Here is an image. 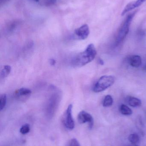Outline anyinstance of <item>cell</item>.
Wrapping results in <instances>:
<instances>
[{"label":"cell","mask_w":146,"mask_h":146,"mask_svg":"<svg viewBox=\"0 0 146 146\" xmlns=\"http://www.w3.org/2000/svg\"><path fill=\"white\" fill-rule=\"evenodd\" d=\"M136 127L138 128V129H139L140 131H143V121H142V118L140 116H139L136 119Z\"/></svg>","instance_id":"obj_18"},{"label":"cell","mask_w":146,"mask_h":146,"mask_svg":"<svg viewBox=\"0 0 146 146\" xmlns=\"http://www.w3.org/2000/svg\"><path fill=\"white\" fill-rule=\"evenodd\" d=\"M61 99V94L55 88L54 91L50 95L45 107V112L48 117L51 118L55 115Z\"/></svg>","instance_id":"obj_2"},{"label":"cell","mask_w":146,"mask_h":146,"mask_svg":"<svg viewBox=\"0 0 146 146\" xmlns=\"http://www.w3.org/2000/svg\"><path fill=\"white\" fill-rule=\"evenodd\" d=\"M136 13V12L135 11L132 13L130 14L129 15H128L127 17L124 21L121 27L119 29L116 38L115 42L117 44H118L122 42L128 34L131 22Z\"/></svg>","instance_id":"obj_3"},{"label":"cell","mask_w":146,"mask_h":146,"mask_svg":"<svg viewBox=\"0 0 146 146\" xmlns=\"http://www.w3.org/2000/svg\"><path fill=\"white\" fill-rule=\"evenodd\" d=\"M134 146H139L137 145H135Z\"/></svg>","instance_id":"obj_25"},{"label":"cell","mask_w":146,"mask_h":146,"mask_svg":"<svg viewBox=\"0 0 146 146\" xmlns=\"http://www.w3.org/2000/svg\"><path fill=\"white\" fill-rule=\"evenodd\" d=\"M115 78L111 75H104L101 76L95 83L93 91L95 93L103 92L112 86L115 83Z\"/></svg>","instance_id":"obj_4"},{"label":"cell","mask_w":146,"mask_h":146,"mask_svg":"<svg viewBox=\"0 0 146 146\" xmlns=\"http://www.w3.org/2000/svg\"><path fill=\"white\" fill-rule=\"evenodd\" d=\"M127 101L129 105L132 107H140L142 104L141 100L135 97H129L127 99Z\"/></svg>","instance_id":"obj_11"},{"label":"cell","mask_w":146,"mask_h":146,"mask_svg":"<svg viewBox=\"0 0 146 146\" xmlns=\"http://www.w3.org/2000/svg\"><path fill=\"white\" fill-rule=\"evenodd\" d=\"M31 94V91L28 88H22L16 90L14 96L18 100L24 101L28 99Z\"/></svg>","instance_id":"obj_8"},{"label":"cell","mask_w":146,"mask_h":146,"mask_svg":"<svg viewBox=\"0 0 146 146\" xmlns=\"http://www.w3.org/2000/svg\"><path fill=\"white\" fill-rule=\"evenodd\" d=\"M66 146H81V145L76 139H70L67 142Z\"/></svg>","instance_id":"obj_19"},{"label":"cell","mask_w":146,"mask_h":146,"mask_svg":"<svg viewBox=\"0 0 146 146\" xmlns=\"http://www.w3.org/2000/svg\"><path fill=\"white\" fill-rule=\"evenodd\" d=\"M8 0H1V4L2 3H4L6 2Z\"/></svg>","instance_id":"obj_23"},{"label":"cell","mask_w":146,"mask_h":146,"mask_svg":"<svg viewBox=\"0 0 146 146\" xmlns=\"http://www.w3.org/2000/svg\"><path fill=\"white\" fill-rule=\"evenodd\" d=\"M35 1L37 2H38L39 1V0H35Z\"/></svg>","instance_id":"obj_24"},{"label":"cell","mask_w":146,"mask_h":146,"mask_svg":"<svg viewBox=\"0 0 146 146\" xmlns=\"http://www.w3.org/2000/svg\"><path fill=\"white\" fill-rule=\"evenodd\" d=\"M120 111L124 115H130L133 114V111L130 108L125 104H122L120 107Z\"/></svg>","instance_id":"obj_12"},{"label":"cell","mask_w":146,"mask_h":146,"mask_svg":"<svg viewBox=\"0 0 146 146\" xmlns=\"http://www.w3.org/2000/svg\"><path fill=\"white\" fill-rule=\"evenodd\" d=\"M97 51L94 44H90L84 51L78 54L72 60V66L80 67L92 61L97 55Z\"/></svg>","instance_id":"obj_1"},{"label":"cell","mask_w":146,"mask_h":146,"mask_svg":"<svg viewBox=\"0 0 146 146\" xmlns=\"http://www.w3.org/2000/svg\"><path fill=\"white\" fill-rule=\"evenodd\" d=\"M113 102L114 100L112 97L110 95H106L103 102V106L105 107H109L112 105Z\"/></svg>","instance_id":"obj_13"},{"label":"cell","mask_w":146,"mask_h":146,"mask_svg":"<svg viewBox=\"0 0 146 146\" xmlns=\"http://www.w3.org/2000/svg\"></svg>","instance_id":"obj_26"},{"label":"cell","mask_w":146,"mask_h":146,"mask_svg":"<svg viewBox=\"0 0 146 146\" xmlns=\"http://www.w3.org/2000/svg\"><path fill=\"white\" fill-rule=\"evenodd\" d=\"M128 140L130 143L133 145H136V144L140 142L139 136L138 134L136 133L132 134L130 135L128 137Z\"/></svg>","instance_id":"obj_15"},{"label":"cell","mask_w":146,"mask_h":146,"mask_svg":"<svg viewBox=\"0 0 146 146\" xmlns=\"http://www.w3.org/2000/svg\"><path fill=\"white\" fill-rule=\"evenodd\" d=\"M57 0H44V3L46 6H50L54 5L56 3Z\"/></svg>","instance_id":"obj_20"},{"label":"cell","mask_w":146,"mask_h":146,"mask_svg":"<svg viewBox=\"0 0 146 146\" xmlns=\"http://www.w3.org/2000/svg\"><path fill=\"white\" fill-rule=\"evenodd\" d=\"M78 120L79 122L81 124L88 123L89 128L90 129H92L94 124L93 118L91 115L88 112L85 111H80L78 115Z\"/></svg>","instance_id":"obj_6"},{"label":"cell","mask_w":146,"mask_h":146,"mask_svg":"<svg viewBox=\"0 0 146 146\" xmlns=\"http://www.w3.org/2000/svg\"><path fill=\"white\" fill-rule=\"evenodd\" d=\"M90 34L89 26L85 24L75 31L74 35L77 38L81 40H85L88 37Z\"/></svg>","instance_id":"obj_7"},{"label":"cell","mask_w":146,"mask_h":146,"mask_svg":"<svg viewBox=\"0 0 146 146\" xmlns=\"http://www.w3.org/2000/svg\"><path fill=\"white\" fill-rule=\"evenodd\" d=\"M11 71V67L10 66L6 65L3 66L1 72V78H4L9 75Z\"/></svg>","instance_id":"obj_14"},{"label":"cell","mask_w":146,"mask_h":146,"mask_svg":"<svg viewBox=\"0 0 146 146\" xmlns=\"http://www.w3.org/2000/svg\"><path fill=\"white\" fill-rule=\"evenodd\" d=\"M99 63L101 65H103L104 64V62L103 60L102 59L99 58Z\"/></svg>","instance_id":"obj_22"},{"label":"cell","mask_w":146,"mask_h":146,"mask_svg":"<svg viewBox=\"0 0 146 146\" xmlns=\"http://www.w3.org/2000/svg\"><path fill=\"white\" fill-rule=\"evenodd\" d=\"M49 63L51 66H54L56 64V60L54 59L51 58L50 60Z\"/></svg>","instance_id":"obj_21"},{"label":"cell","mask_w":146,"mask_h":146,"mask_svg":"<svg viewBox=\"0 0 146 146\" xmlns=\"http://www.w3.org/2000/svg\"><path fill=\"white\" fill-rule=\"evenodd\" d=\"M145 1L146 0H137L128 3L121 13L122 16H123L128 12L140 7Z\"/></svg>","instance_id":"obj_9"},{"label":"cell","mask_w":146,"mask_h":146,"mask_svg":"<svg viewBox=\"0 0 146 146\" xmlns=\"http://www.w3.org/2000/svg\"><path fill=\"white\" fill-rule=\"evenodd\" d=\"M30 130V126L28 123H26L22 125L20 129V132L23 135H25L28 133Z\"/></svg>","instance_id":"obj_17"},{"label":"cell","mask_w":146,"mask_h":146,"mask_svg":"<svg viewBox=\"0 0 146 146\" xmlns=\"http://www.w3.org/2000/svg\"><path fill=\"white\" fill-rule=\"evenodd\" d=\"M72 109L73 105H69L63 117V125L69 130H73L75 127L74 121L72 115Z\"/></svg>","instance_id":"obj_5"},{"label":"cell","mask_w":146,"mask_h":146,"mask_svg":"<svg viewBox=\"0 0 146 146\" xmlns=\"http://www.w3.org/2000/svg\"><path fill=\"white\" fill-rule=\"evenodd\" d=\"M129 63L133 67H139L142 63V59L140 56H132L129 59Z\"/></svg>","instance_id":"obj_10"},{"label":"cell","mask_w":146,"mask_h":146,"mask_svg":"<svg viewBox=\"0 0 146 146\" xmlns=\"http://www.w3.org/2000/svg\"><path fill=\"white\" fill-rule=\"evenodd\" d=\"M7 100V98L6 94H1L0 96V110L1 111L3 110L6 106Z\"/></svg>","instance_id":"obj_16"}]
</instances>
